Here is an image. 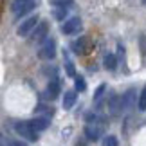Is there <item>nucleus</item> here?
I'll return each mask as SVG.
<instances>
[{
    "label": "nucleus",
    "mask_w": 146,
    "mask_h": 146,
    "mask_svg": "<svg viewBox=\"0 0 146 146\" xmlns=\"http://www.w3.org/2000/svg\"><path fill=\"white\" fill-rule=\"evenodd\" d=\"M35 7H36V0H13V2H11V11L15 13L16 18L25 16Z\"/></svg>",
    "instance_id": "obj_1"
},
{
    "label": "nucleus",
    "mask_w": 146,
    "mask_h": 146,
    "mask_svg": "<svg viewBox=\"0 0 146 146\" xmlns=\"http://www.w3.org/2000/svg\"><path fill=\"white\" fill-rule=\"evenodd\" d=\"M103 132H105V126H103V121L101 119L87 123V126H85V135H87L88 141H98V139H101L103 137Z\"/></svg>",
    "instance_id": "obj_2"
},
{
    "label": "nucleus",
    "mask_w": 146,
    "mask_h": 146,
    "mask_svg": "<svg viewBox=\"0 0 146 146\" xmlns=\"http://www.w3.org/2000/svg\"><path fill=\"white\" fill-rule=\"evenodd\" d=\"M15 130L18 135H22L27 141H36L38 139V132H35V128L29 125V121H22V123H16L15 125Z\"/></svg>",
    "instance_id": "obj_3"
},
{
    "label": "nucleus",
    "mask_w": 146,
    "mask_h": 146,
    "mask_svg": "<svg viewBox=\"0 0 146 146\" xmlns=\"http://www.w3.org/2000/svg\"><path fill=\"white\" fill-rule=\"evenodd\" d=\"M90 49H92V42H90L88 36H80L76 42H72V50H74L76 54L85 56V54L90 52Z\"/></svg>",
    "instance_id": "obj_4"
},
{
    "label": "nucleus",
    "mask_w": 146,
    "mask_h": 146,
    "mask_svg": "<svg viewBox=\"0 0 146 146\" xmlns=\"http://www.w3.org/2000/svg\"><path fill=\"white\" fill-rule=\"evenodd\" d=\"M38 56H40L42 60H52L56 56V42L52 38H47V40L42 43L40 50H38Z\"/></svg>",
    "instance_id": "obj_5"
},
{
    "label": "nucleus",
    "mask_w": 146,
    "mask_h": 146,
    "mask_svg": "<svg viewBox=\"0 0 146 146\" xmlns=\"http://www.w3.org/2000/svg\"><path fill=\"white\" fill-rule=\"evenodd\" d=\"M38 24H40V20H38V15H33V16H29L27 20L22 22L16 33H18V36H27L33 29H36Z\"/></svg>",
    "instance_id": "obj_6"
},
{
    "label": "nucleus",
    "mask_w": 146,
    "mask_h": 146,
    "mask_svg": "<svg viewBox=\"0 0 146 146\" xmlns=\"http://www.w3.org/2000/svg\"><path fill=\"white\" fill-rule=\"evenodd\" d=\"M47 33H49V22H40V24H38V27L33 31L31 40L35 42V43L45 42V40H47Z\"/></svg>",
    "instance_id": "obj_7"
},
{
    "label": "nucleus",
    "mask_w": 146,
    "mask_h": 146,
    "mask_svg": "<svg viewBox=\"0 0 146 146\" xmlns=\"http://www.w3.org/2000/svg\"><path fill=\"white\" fill-rule=\"evenodd\" d=\"M61 31H63L65 35H76V33H80L81 31V18L74 16V18L65 20V24L61 25Z\"/></svg>",
    "instance_id": "obj_8"
},
{
    "label": "nucleus",
    "mask_w": 146,
    "mask_h": 146,
    "mask_svg": "<svg viewBox=\"0 0 146 146\" xmlns=\"http://www.w3.org/2000/svg\"><path fill=\"white\" fill-rule=\"evenodd\" d=\"M133 103H135V90H133V88H130V90H126V92L121 96V106H123V112L132 110Z\"/></svg>",
    "instance_id": "obj_9"
},
{
    "label": "nucleus",
    "mask_w": 146,
    "mask_h": 146,
    "mask_svg": "<svg viewBox=\"0 0 146 146\" xmlns=\"http://www.w3.org/2000/svg\"><path fill=\"white\" fill-rule=\"evenodd\" d=\"M60 90H61L60 81L54 78V80L49 81V85H47V88H45V98H47V99H56V98L60 96Z\"/></svg>",
    "instance_id": "obj_10"
},
{
    "label": "nucleus",
    "mask_w": 146,
    "mask_h": 146,
    "mask_svg": "<svg viewBox=\"0 0 146 146\" xmlns=\"http://www.w3.org/2000/svg\"><path fill=\"white\" fill-rule=\"evenodd\" d=\"M108 112L112 115H119L123 112V106H121V98L119 96H110L108 99Z\"/></svg>",
    "instance_id": "obj_11"
},
{
    "label": "nucleus",
    "mask_w": 146,
    "mask_h": 146,
    "mask_svg": "<svg viewBox=\"0 0 146 146\" xmlns=\"http://www.w3.org/2000/svg\"><path fill=\"white\" fill-rule=\"evenodd\" d=\"M29 125L35 128V132H43V130H47V126H49V119L47 117H36V119L29 121Z\"/></svg>",
    "instance_id": "obj_12"
},
{
    "label": "nucleus",
    "mask_w": 146,
    "mask_h": 146,
    "mask_svg": "<svg viewBox=\"0 0 146 146\" xmlns=\"http://www.w3.org/2000/svg\"><path fill=\"white\" fill-rule=\"evenodd\" d=\"M76 103V90H67L65 92V98H63V108L65 110H70Z\"/></svg>",
    "instance_id": "obj_13"
},
{
    "label": "nucleus",
    "mask_w": 146,
    "mask_h": 146,
    "mask_svg": "<svg viewBox=\"0 0 146 146\" xmlns=\"http://www.w3.org/2000/svg\"><path fill=\"white\" fill-rule=\"evenodd\" d=\"M63 61H65V72L69 76H76V67L74 63H72V60H70V56L67 50H63Z\"/></svg>",
    "instance_id": "obj_14"
},
{
    "label": "nucleus",
    "mask_w": 146,
    "mask_h": 146,
    "mask_svg": "<svg viewBox=\"0 0 146 146\" xmlns=\"http://www.w3.org/2000/svg\"><path fill=\"white\" fill-rule=\"evenodd\" d=\"M103 65H105L106 70H115V67H117V58H115L114 54H106L105 60H103Z\"/></svg>",
    "instance_id": "obj_15"
},
{
    "label": "nucleus",
    "mask_w": 146,
    "mask_h": 146,
    "mask_svg": "<svg viewBox=\"0 0 146 146\" xmlns=\"http://www.w3.org/2000/svg\"><path fill=\"white\" fill-rule=\"evenodd\" d=\"M67 9H69V7H52V18H56V20H65Z\"/></svg>",
    "instance_id": "obj_16"
},
{
    "label": "nucleus",
    "mask_w": 146,
    "mask_h": 146,
    "mask_svg": "<svg viewBox=\"0 0 146 146\" xmlns=\"http://www.w3.org/2000/svg\"><path fill=\"white\" fill-rule=\"evenodd\" d=\"M137 106H139V110H141V112H144V110H146V85H144V88H143L141 96H139Z\"/></svg>",
    "instance_id": "obj_17"
},
{
    "label": "nucleus",
    "mask_w": 146,
    "mask_h": 146,
    "mask_svg": "<svg viewBox=\"0 0 146 146\" xmlns=\"http://www.w3.org/2000/svg\"><path fill=\"white\" fill-rule=\"evenodd\" d=\"M103 146H119V141L115 135H106L103 137Z\"/></svg>",
    "instance_id": "obj_18"
},
{
    "label": "nucleus",
    "mask_w": 146,
    "mask_h": 146,
    "mask_svg": "<svg viewBox=\"0 0 146 146\" xmlns=\"http://www.w3.org/2000/svg\"><path fill=\"white\" fill-rule=\"evenodd\" d=\"M105 90H106V85L105 83H101V85L96 88V92H94V101H101V98H103V94H105Z\"/></svg>",
    "instance_id": "obj_19"
},
{
    "label": "nucleus",
    "mask_w": 146,
    "mask_h": 146,
    "mask_svg": "<svg viewBox=\"0 0 146 146\" xmlns=\"http://www.w3.org/2000/svg\"><path fill=\"white\" fill-rule=\"evenodd\" d=\"M49 2L54 7H69V5H72V0H49Z\"/></svg>",
    "instance_id": "obj_20"
},
{
    "label": "nucleus",
    "mask_w": 146,
    "mask_h": 146,
    "mask_svg": "<svg viewBox=\"0 0 146 146\" xmlns=\"http://www.w3.org/2000/svg\"><path fill=\"white\" fill-rule=\"evenodd\" d=\"M74 87H76V90L83 92V90L87 88V83H85V80H83L81 76H76V80H74Z\"/></svg>",
    "instance_id": "obj_21"
},
{
    "label": "nucleus",
    "mask_w": 146,
    "mask_h": 146,
    "mask_svg": "<svg viewBox=\"0 0 146 146\" xmlns=\"http://www.w3.org/2000/svg\"><path fill=\"white\" fill-rule=\"evenodd\" d=\"M36 112H43V114H45V117L49 119V117L52 115V112H54V110H52V108H47V106H43V105H42V106H38V108H36Z\"/></svg>",
    "instance_id": "obj_22"
},
{
    "label": "nucleus",
    "mask_w": 146,
    "mask_h": 146,
    "mask_svg": "<svg viewBox=\"0 0 146 146\" xmlns=\"http://www.w3.org/2000/svg\"><path fill=\"white\" fill-rule=\"evenodd\" d=\"M5 146H27V144L22 143V141H16V139H7V141H5Z\"/></svg>",
    "instance_id": "obj_23"
},
{
    "label": "nucleus",
    "mask_w": 146,
    "mask_h": 146,
    "mask_svg": "<svg viewBox=\"0 0 146 146\" xmlns=\"http://www.w3.org/2000/svg\"><path fill=\"white\" fill-rule=\"evenodd\" d=\"M141 2H143V4H144V5H146V0H141Z\"/></svg>",
    "instance_id": "obj_24"
}]
</instances>
